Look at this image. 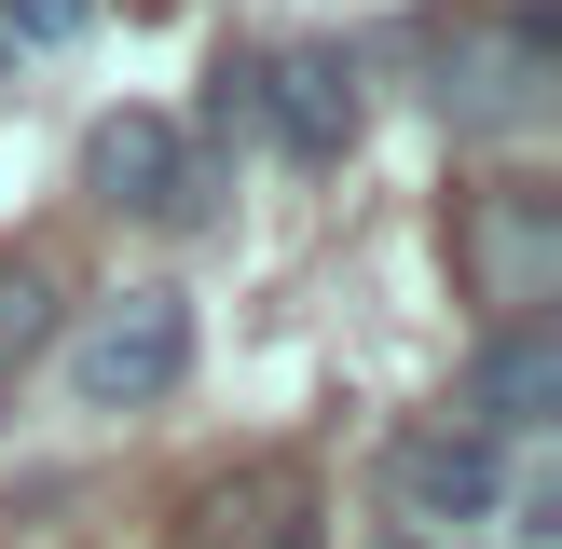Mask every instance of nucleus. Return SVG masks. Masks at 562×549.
<instances>
[{"instance_id": "1", "label": "nucleus", "mask_w": 562, "mask_h": 549, "mask_svg": "<svg viewBox=\"0 0 562 549\" xmlns=\"http://www.w3.org/2000/svg\"><path fill=\"white\" fill-rule=\"evenodd\" d=\"M549 97H562V14L549 0H494L426 55V110L453 137H536Z\"/></svg>"}, {"instance_id": "2", "label": "nucleus", "mask_w": 562, "mask_h": 549, "mask_svg": "<svg viewBox=\"0 0 562 549\" xmlns=\"http://www.w3.org/2000/svg\"><path fill=\"white\" fill-rule=\"evenodd\" d=\"M82 192H97L110 220H165V234H206L220 192H234V165L192 152L179 110H97L82 124Z\"/></svg>"}, {"instance_id": "3", "label": "nucleus", "mask_w": 562, "mask_h": 549, "mask_svg": "<svg viewBox=\"0 0 562 549\" xmlns=\"http://www.w3.org/2000/svg\"><path fill=\"white\" fill-rule=\"evenodd\" d=\"M192 384V302L179 289H110L69 329V412H165Z\"/></svg>"}, {"instance_id": "4", "label": "nucleus", "mask_w": 562, "mask_h": 549, "mask_svg": "<svg viewBox=\"0 0 562 549\" xmlns=\"http://www.w3.org/2000/svg\"><path fill=\"white\" fill-rule=\"evenodd\" d=\"M453 274H467V302H494V329L549 316V302H562V192L549 179L467 192V206H453Z\"/></svg>"}, {"instance_id": "5", "label": "nucleus", "mask_w": 562, "mask_h": 549, "mask_svg": "<svg viewBox=\"0 0 562 549\" xmlns=\"http://www.w3.org/2000/svg\"><path fill=\"white\" fill-rule=\"evenodd\" d=\"M384 508H398L412 536L467 549V522L508 508V439H481V426H398L384 439Z\"/></svg>"}, {"instance_id": "6", "label": "nucleus", "mask_w": 562, "mask_h": 549, "mask_svg": "<svg viewBox=\"0 0 562 549\" xmlns=\"http://www.w3.org/2000/svg\"><path fill=\"white\" fill-rule=\"evenodd\" d=\"M165 549H329V494H316L302 453H247V467H220L179 508Z\"/></svg>"}, {"instance_id": "7", "label": "nucleus", "mask_w": 562, "mask_h": 549, "mask_svg": "<svg viewBox=\"0 0 562 549\" xmlns=\"http://www.w3.org/2000/svg\"><path fill=\"white\" fill-rule=\"evenodd\" d=\"M261 137L289 165H344L357 137H371V69H357L344 42H289L261 55Z\"/></svg>"}, {"instance_id": "8", "label": "nucleus", "mask_w": 562, "mask_h": 549, "mask_svg": "<svg viewBox=\"0 0 562 549\" xmlns=\"http://www.w3.org/2000/svg\"><path fill=\"white\" fill-rule=\"evenodd\" d=\"M467 426L481 439H549L562 426V329L549 316L481 329V357H467Z\"/></svg>"}, {"instance_id": "9", "label": "nucleus", "mask_w": 562, "mask_h": 549, "mask_svg": "<svg viewBox=\"0 0 562 549\" xmlns=\"http://www.w3.org/2000/svg\"><path fill=\"white\" fill-rule=\"evenodd\" d=\"M42 344H55V274L42 261H0V412H14V384H27Z\"/></svg>"}, {"instance_id": "10", "label": "nucleus", "mask_w": 562, "mask_h": 549, "mask_svg": "<svg viewBox=\"0 0 562 549\" xmlns=\"http://www.w3.org/2000/svg\"><path fill=\"white\" fill-rule=\"evenodd\" d=\"M206 137H261V55L247 42L206 55Z\"/></svg>"}, {"instance_id": "11", "label": "nucleus", "mask_w": 562, "mask_h": 549, "mask_svg": "<svg viewBox=\"0 0 562 549\" xmlns=\"http://www.w3.org/2000/svg\"><path fill=\"white\" fill-rule=\"evenodd\" d=\"M97 27V0H0V55H69Z\"/></svg>"}]
</instances>
